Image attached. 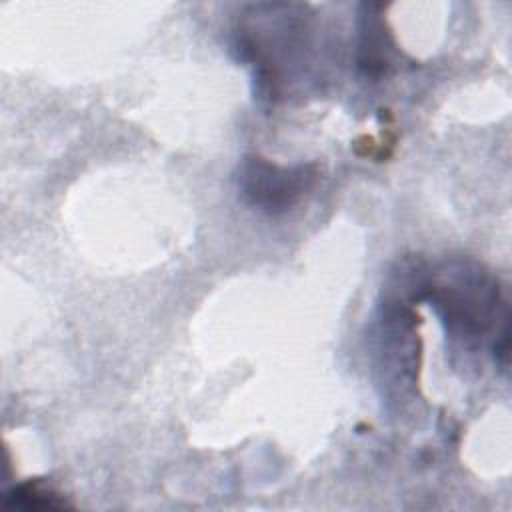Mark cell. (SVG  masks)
Returning a JSON list of instances; mask_svg holds the SVG:
<instances>
[{
  "mask_svg": "<svg viewBox=\"0 0 512 512\" xmlns=\"http://www.w3.org/2000/svg\"><path fill=\"white\" fill-rule=\"evenodd\" d=\"M418 298L430 302L450 338L468 348L488 342L494 362L506 370L510 312L498 278L476 262L450 260L418 280Z\"/></svg>",
  "mask_w": 512,
  "mask_h": 512,
  "instance_id": "1",
  "label": "cell"
},
{
  "mask_svg": "<svg viewBox=\"0 0 512 512\" xmlns=\"http://www.w3.org/2000/svg\"><path fill=\"white\" fill-rule=\"evenodd\" d=\"M312 16L304 4H250L242 10L232 46L252 68L262 98H282L290 72L308 62L314 42Z\"/></svg>",
  "mask_w": 512,
  "mask_h": 512,
  "instance_id": "2",
  "label": "cell"
},
{
  "mask_svg": "<svg viewBox=\"0 0 512 512\" xmlns=\"http://www.w3.org/2000/svg\"><path fill=\"white\" fill-rule=\"evenodd\" d=\"M316 162L284 166L260 154H246L236 170V188L246 206L268 216L290 212L316 186Z\"/></svg>",
  "mask_w": 512,
  "mask_h": 512,
  "instance_id": "3",
  "label": "cell"
},
{
  "mask_svg": "<svg viewBox=\"0 0 512 512\" xmlns=\"http://www.w3.org/2000/svg\"><path fill=\"white\" fill-rule=\"evenodd\" d=\"M418 316L398 300H384L378 324V368L394 384H414L418 370Z\"/></svg>",
  "mask_w": 512,
  "mask_h": 512,
  "instance_id": "4",
  "label": "cell"
},
{
  "mask_svg": "<svg viewBox=\"0 0 512 512\" xmlns=\"http://www.w3.org/2000/svg\"><path fill=\"white\" fill-rule=\"evenodd\" d=\"M386 6L360 4L356 66L366 78H382L396 66L398 48L382 16Z\"/></svg>",
  "mask_w": 512,
  "mask_h": 512,
  "instance_id": "5",
  "label": "cell"
},
{
  "mask_svg": "<svg viewBox=\"0 0 512 512\" xmlns=\"http://www.w3.org/2000/svg\"><path fill=\"white\" fill-rule=\"evenodd\" d=\"M6 506L24 510H64L72 508L66 498L48 486L44 480H26L10 488L6 494Z\"/></svg>",
  "mask_w": 512,
  "mask_h": 512,
  "instance_id": "6",
  "label": "cell"
}]
</instances>
